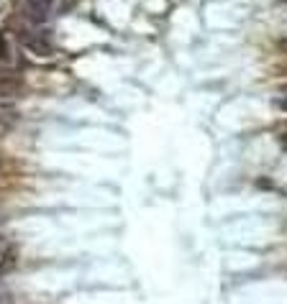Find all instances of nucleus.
Segmentation results:
<instances>
[{
    "mask_svg": "<svg viewBox=\"0 0 287 304\" xmlns=\"http://www.w3.org/2000/svg\"><path fill=\"white\" fill-rule=\"evenodd\" d=\"M18 263V253L13 248V243H8L3 235H0V279L8 276Z\"/></svg>",
    "mask_w": 287,
    "mask_h": 304,
    "instance_id": "obj_1",
    "label": "nucleus"
},
{
    "mask_svg": "<svg viewBox=\"0 0 287 304\" xmlns=\"http://www.w3.org/2000/svg\"><path fill=\"white\" fill-rule=\"evenodd\" d=\"M274 105L280 107V110H287V92H282V95H277L274 97Z\"/></svg>",
    "mask_w": 287,
    "mask_h": 304,
    "instance_id": "obj_3",
    "label": "nucleus"
},
{
    "mask_svg": "<svg viewBox=\"0 0 287 304\" xmlns=\"http://www.w3.org/2000/svg\"><path fill=\"white\" fill-rule=\"evenodd\" d=\"M0 304H13V297H11V291L0 286Z\"/></svg>",
    "mask_w": 287,
    "mask_h": 304,
    "instance_id": "obj_2",
    "label": "nucleus"
}]
</instances>
